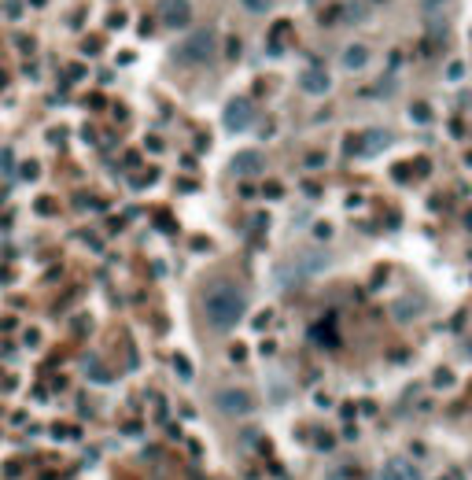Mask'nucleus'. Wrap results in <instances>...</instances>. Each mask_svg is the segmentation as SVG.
Masks as SVG:
<instances>
[{
    "instance_id": "nucleus-1",
    "label": "nucleus",
    "mask_w": 472,
    "mask_h": 480,
    "mask_svg": "<svg viewBox=\"0 0 472 480\" xmlns=\"http://www.w3.org/2000/svg\"><path fill=\"white\" fill-rule=\"evenodd\" d=\"M244 310H247V296L233 281H218L203 296V314L211 321V329H218V333H229L244 318Z\"/></svg>"
},
{
    "instance_id": "nucleus-2",
    "label": "nucleus",
    "mask_w": 472,
    "mask_h": 480,
    "mask_svg": "<svg viewBox=\"0 0 472 480\" xmlns=\"http://www.w3.org/2000/svg\"><path fill=\"white\" fill-rule=\"evenodd\" d=\"M329 266H332V255H329V252H321V248L295 252V255H288L284 263L277 266V284L292 289V284H299V281H310V277L325 274Z\"/></svg>"
},
{
    "instance_id": "nucleus-3",
    "label": "nucleus",
    "mask_w": 472,
    "mask_h": 480,
    "mask_svg": "<svg viewBox=\"0 0 472 480\" xmlns=\"http://www.w3.org/2000/svg\"><path fill=\"white\" fill-rule=\"evenodd\" d=\"M177 56L185 63H211L218 56V30L214 26H200V30H192L185 41H181Z\"/></svg>"
},
{
    "instance_id": "nucleus-4",
    "label": "nucleus",
    "mask_w": 472,
    "mask_h": 480,
    "mask_svg": "<svg viewBox=\"0 0 472 480\" xmlns=\"http://www.w3.org/2000/svg\"><path fill=\"white\" fill-rule=\"evenodd\" d=\"M214 403L226 418H247V414L255 410V399H251L247 388H221V392L214 395Z\"/></svg>"
},
{
    "instance_id": "nucleus-5",
    "label": "nucleus",
    "mask_w": 472,
    "mask_h": 480,
    "mask_svg": "<svg viewBox=\"0 0 472 480\" xmlns=\"http://www.w3.org/2000/svg\"><path fill=\"white\" fill-rule=\"evenodd\" d=\"M255 122V103L251 100H233L226 115H221V126L229 129V133H240V129H247Z\"/></svg>"
},
{
    "instance_id": "nucleus-6",
    "label": "nucleus",
    "mask_w": 472,
    "mask_h": 480,
    "mask_svg": "<svg viewBox=\"0 0 472 480\" xmlns=\"http://www.w3.org/2000/svg\"><path fill=\"white\" fill-rule=\"evenodd\" d=\"M159 15L170 30H185V26H192V0H163Z\"/></svg>"
},
{
    "instance_id": "nucleus-7",
    "label": "nucleus",
    "mask_w": 472,
    "mask_h": 480,
    "mask_svg": "<svg viewBox=\"0 0 472 480\" xmlns=\"http://www.w3.org/2000/svg\"><path fill=\"white\" fill-rule=\"evenodd\" d=\"M380 480H425V473H421V465H417V462L395 455V458L384 462V470H380Z\"/></svg>"
},
{
    "instance_id": "nucleus-8",
    "label": "nucleus",
    "mask_w": 472,
    "mask_h": 480,
    "mask_svg": "<svg viewBox=\"0 0 472 480\" xmlns=\"http://www.w3.org/2000/svg\"><path fill=\"white\" fill-rule=\"evenodd\" d=\"M425 34L432 41H443L450 34V15L447 11H425Z\"/></svg>"
},
{
    "instance_id": "nucleus-9",
    "label": "nucleus",
    "mask_w": 472,
    "mask_h": 480,
    "mask_svg": "<svg viewBox=\"0 0 472 480\" xmlns=\"http://www.w3.org/2000/svg\"><path fill=\"white\" fill-rule=\"evenodd\" d=\"M299 85H303V93H310V96H325L332 89V78L325 71H307L303 78H299Z\"/></svg>"
},
{
    "instance_id": "nucleus-10",
    "label": "nucleus",
    "mask_w": 472,
    "mask_h": 480,
    "mask_svg": "<svg viewBox=\"0 0 472 480\" xmlns=\"http://www.w3.org/2000/svg\"><path fill=\"white\" fill-rule=\"evenodd\" d=\"M388 145H391L388 129H369V133H362V140L354 148H362V155H376V152H384Z\"/></svg>"
},
{
    "instance_id": "nucleus-11",
    "label": "nucleus",
    "mask_w": 472,
    "mask_h": 480,
    "mask_svg": "<svg viewBox=\"0 0 472 480\" xmlns=\"http://www.w3.org/2000/svg\"><path fill=\"white\" fill-rule=\"evenodd\" d=\"M258 170H262V155H258V152H240V155H236L233 174L247 177V174H258Z\"/></svg>"
},
{
    "instance_id": "nucleus-12",
    "label": "nucleus",
    "mask_w": 472,
    "mask_h": 480,
    "mask_svg": "<svg viewBox=\"0 0 472 480\" xmlns=\"http://www.w3.org/2000/svg\"><path fill=\"white\" fill-rule=\"evenodd\" d=\"M365 63H369V48H365V45H351V48L344 52V67H347V71H362Z\"/></svg>"
},
{
    "instance_id": "nucleus-13",
    "label": "nucleus",
    "mask_w": 472,
    "mask_h": 480,
    "mask_svg": "<svg viewBox=\"0 0 472 480\" xmlns=\"http://www.w3.org/2000/svg\"><path fill=\"white\" fill-rule=\"evenodd\" d=\"M421 314V300H402V303H395V318L399 321H410V318H417Z\"/></svg>"
},
{
    "instance_id": "nucleus-14",
    "label": "nucleus",
    "mask_w": 472,
    "mask_h": 480,
    "mask_svg": "<svg viewBox=\"0 0 472 480\" xmlns=\"http://www.w3.org/2000/svg\"><path fill=\"white\" fill-rule=\"evenodd\" d=\"M240 4H244L247 11H255V15H266V11L273 8V0H240Z\"/></svg>"
},
{
    "instance_id": "nucleus-15",
    "label": "nucleus",
    "mask_w": 472,
    "mask_h": 480,
    "mask_svg": "<svg viewBox=\"0 0 472 480\" xmlns=\"http://www.w3.org/2000/svg\"><path fill=\"white\" fill-rule=\"evenodd\" d=\"M4 15L8 19H19L22 15V0H4Z\"/></svg>"
},
{
    "instance_id": "nucleus-16",
    "label": "nucleus",
    "mask_w": 472,
    "mask_h": 480,
    "mask_svg": "<svg viewBox=\"0 0 472 480\" xmlns=\"http://www.w3.org/2000/svg\"><path fill=\"white\" fill-rule=\"evenodd\" d=\"M436 388H454V373L450 370H436Z\"/></svg>"
},
{
    "instance_id": "nucleus-17",
    "label": "nucleus",
    "mask_w": 472,
    "mask_h": 480,
    "mask_svg": "<svg viewBox=\"0 0 472 480\" xmlns=\"http://www.w3.org/2000/svg\"><path fill=\"white\" fill-rule=\"evenodd\" d=\"M410 115H413V122H428V119H432V111L425 108V103H413Z\"/></svg>"
},
{
    "instance_id": "nucleus-18",
    "label": "nucleus",
    "mask_w": 472,
    "mask_h": 480,
    "mask_svg": "<svg viewBox=\"0 0 472 480\" xmlns=\"http://www.w3.org/2000/svg\"><path fill=\"white\" fill-rule=\"evenodd\" d=\"M421 4H425V11H447L454 0H421Z\"/></svg>"
},
{
    "instance_id": "nucleus-19",
    "label": "nucleus",
    "mask_w": 472,
    "mask_h": 480,
    "mask_svg": "<svg viewBox=\"0 0 472 480\" xmlns=\"http://www.w3.org/2000/svg\"><path fill=\"white\" fill-rule=\"evenodd\" d=\"M314 439H318V451H332V436L329 432H314Z\"/></svg>"
},
{
    "instance_id": "nucleus-20",
    "label": "nucleus",
    "mask_w": 472,
    "mask_h": 480,
    "mask_svg": "<svg viewBox=\"0 0 472 480\" xmlns=\"http://www.w3.org/2000/svg\"><path fill=\"white\" fill-rule=\"evenodd\" d=\"M428 455V447L425 444H410V462H421Z\"/></svg>"
},
{
    "instance_id": "nucleus-21",
    "label": "nucleus",
    "mask_w": 472,
    "mask_h": 480,
    "mask_svg": "<svg viewBox=\"0 0 472 480\" xmlns=\"http://www.w3.org/2000/svg\"><path fill=\"white\" fill-rule=\"evenodd\" d=\"M462 74H465V63H450V67H447V78H450V82H457Z\"/></svg>"
},
{
    "instance_id": "nucleus-22",
    "label": "nucleus",
    "mask_w": 472,
    "mask_h": 480,
    "mask_svg": "<svg viewBox=\"0 0 472 480\" xmlns=\"http://www.w3.org/2000/svg\"><path fill=\"white\" fill-rule=\"evenodd\" d=\"M174 366H177V373H181V377H185V381L192 377V370H189V362H185V358H181V355L174 358Z\"/></svg>"
},
{
    "instance_id": "nucleus-23",
    "label": "nucleus",
    "mask_w": 472,
    "mask_h": 480,
    "mask_svg": "<svg viewBox=\"0 0 472 480\" xmlns=\"http://www.w3.org/2000/svg\"><path fill=\"white\" fill-rule=\"evenodd\" d=\"M307 166H314V170L325 166V155H321V152H310V155H307Z\"/></svg>"
},
{
    "instance_id": "nucleus-24",
    "label": "nucleus",
    "mask_w": 472,
    "mask_h": 480,
    "mask_svg": "<svg viewBox=\"0 0 472 480\" xmlns=\"http://www.w3.org/2000/svg\"><path fill=\"white\" fill-rule=\"evenodd\" d=\"M89 373H93V381H108V377H111V373L100 370V366H89Z\"/></svg>"
},
{
    "instance_id": "nucleus-25",
    "label": "nucleus",
    "mask_w": 472,
    "mask_h": 480,
    "mask_svg": "<svg viewBox=\"0 0 472 480\" xmlns=\"http://www.w3.org/2000/svg\"><path fill=\"white\" fill-rule=\"evenodd\" d=\"M22 177H26V181H34V177H37V166H34V163H26V166H22Z\"/></svg>"
},
{
    "instance_id": "nucleus-26",
    "label": "nucleus",
    "mask_w": 472,
    "mask_h": 480,
    "mask_svg": "<svg viewBox=\"0 0 472 480\" xmlns=\"http://www.w3.org/2000/svg\"><path fill=\"white\" fill-rule=\"evenodd\" d=\"M443 480H465V473L462 470H447V477H443Z\"/></svg>"
},
{
    "instance_id": "nucleus-27",
    "label": "nucleus",
    "mask_w": 472,
    "mask_h": 480,
    "mask_svg": "<svg viewBox=\"0 0 472 480\" xmlns=\"http://www.w3.org/2000/svg\"><path fill=\"white\" fill-rule=\"evenodd\" d=\"M469 229H472V214H469Z\"/></svg>"
},
{
    "instance_id": "nucleus-28",
    "label": "nucleus",
    "mask_w": 472,
    "mask_h": 480,
    "mask_svg": "<svg viewBox=\"0 0 472 480\" xmlns=\"http://www.w3.org/2000/svg\"><path fill=\"white\" fill-rule=\"evenodd\" d=\"M469 470H472V462H469Z\"/></svg>"
}]
</instances>
